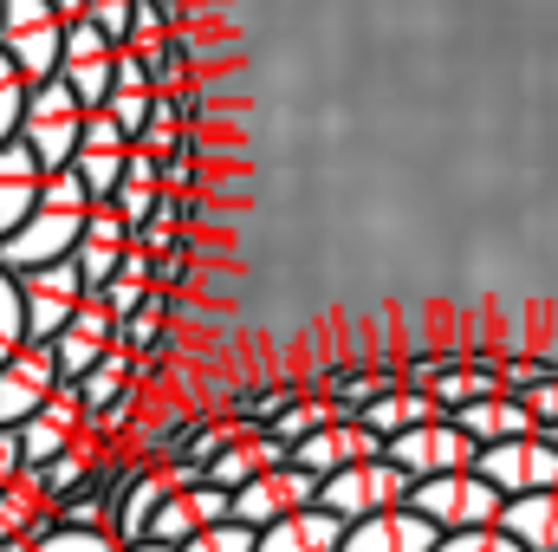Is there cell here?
Listing matches in <instances>:
<instances>
[{"instance_id": "obj_15", "label": "cell", "mask_w": 558, "mask_h": 552, "mask_svg": "<svg viewBox=\"0 0 558 552\" xmlns=\"http://www.w3.org/2000/svg\"><path fill=\"white\" fill-rule=\"evenodd\" d=\"M435 547H441V533L416 507H384L371 520H351V533H344V552H435Z\"/></svg>"}, {"instance_id": "obj_11", "label": "cell", "mask_w": 558, "mask_h": 552, "mask_svg": "<svg viewBox=\"0 0 558 552\" xmlns=\"http://www.w3.org/2000/svg\"><path fill=\"white\" fill-rule=\"evenodd\" d=\"M318 501V475H305V468H267V475H254L247 488H234V520L241 527H254V533H267L274 520L286 514H299V507H312Z\"/></svg>"}, {"instance_id": "obj_18", "label": "cell", "mask_w": 558, "mask_h": 552, "mask_svg": "<svg viewBox=\"0 0 558 552\" xmlns=\"http://www.w3.org/2000/svg\"><path fill=\"white\" fill-rule=\"evenodd\" d=\"M344 520L331 514V507H299V514H286V520H274L267 533H260V552H344Z\"/></svg>"}, {"instance_id": "obj_28", "label": "cell", "mask_w": 558, "mask_h": 552, "mask_svg": "<svg viewBox=\"0 0 558 552\" xmlns=\"http://www.w3.org/2000/svg\"><path fill=\"white\" fill-rule=\"evenodd\" d=\"M175 552H260V533L241 520H221V527H202L195 540H182Z\"/></svg>"}, {"instance_id": "obj_5", "label": "cell", "mask_w": 558, "mask_h": 552, "mask_svg": "<svg viewBox=\"0 0 558 552\" xmlns=\"http://www.w3.org/2000/svg\"><path fill=\"white\" fill-rule=\"evenodd\" d=\"M410 475L390 461V455H371V461H351V468H338L331 481H318V507H331L344 527L351 520H371V514H384V507H410Z\"/></svg>"}, {"instance_id": "obj_9", "label": "cell", "mask_w": 558, "mask_h": 552, "mask_svg": "<svg viewBox=\"0 0 558 552\" xmlns=\"http://www.w3.org/2000/svg\"><path fill=\"white\" fill-rule=\"evenodd\" d=\"M59 79L78 92L85 111H98L118 92V39H105L92 20H72L65 26V65H59Z\"/></svg>"}, {"instance_id": "obj_24", "label": "cell", "mask_w": 558, "mask_h": 552, "mask_svg": "<svg viewBox=\"0 0 558 552\" xmlns=\"http://www.w3.org/2000/svg\"><path fill=\"white\" fill-rule=\"evenodd\" d=\"M254 475H260V455H254V429H241V435H234V442H228V448L208 461V481L234 494V488H247Z\"/></svg>"}, {"instance_id": "obj_21", "label": "cell", "mask_w": 558, "mask_h": 552, "mask_svg": "<svg viewBox=\"0 0 558 552\" xmlns=\"http://www.w3.org/2000/svg\"><path fill=\"white\" fill-rule=\"evenodd\" d=\"M500 527L520 540L526 552H558V488L546 494H520V501H507V514H500Z\"/></svg>"}, {"instance_id": "obj_30", "label": "cell", "mask_w": 558, "mask_h": 552, "mask_svg": "<svg viewBox=\"0 0 558 552\" xmlns=\"http://www.w3.org/2000/svg\"><path fill=\"white\" fill-rule=\"evenodd\" d=\"M105 111H111V118L131 131V143H137L143 124L156 118V92H111V98H105Z\"/></svg>"}, {"instance_id": "obj_20", "label": "cell", "mask_w": 558, "mask_h": 552, "mask_svg": "<svg viewBox=\"0 0 558 552\" xmlns=\"http://www.w3.org/2000/svg\"><path fill=\"white\" fill-rule=\"evenodd\" d=\"M435 416H448L428 391H410V384H390V391H377L371 404H364V422L390 442V435H403V429H416V422H435Z\"/></svg>"}, {"instance_id": "obj_23", "label": "cell", "mask_w": 558, "mask_h": 552, "mask_svg": "<svg viewBox=\"0 0 558 552\" xmlns=\"http://www.w3.org/2000/svg\"><path fill=\"white\" fill-rule=\"evenodd\" d=\"M124 163H131V149H78L72 156V176L92 189V202H111L124 189Z\"/></svg>"}, {"instance_id": "obj_27", "label": "cell", "mask_w": 558, "mask_h": 552, "mask_svg": "<svg viewBox=\"0 0 558 552\" xmlns=\"http://www.w3.org/2000/svg\"><path fill=\"white\" fill-rule=\"evenodd\" d=\"M33 332H26V299H20V274H7L0 267V364L26 345Z\"/></svg>"}, {"instance_id": "obj_26", "label": "cell", "mask_w": 558, "mask_h": 552, "mask_svg": "<svg viewBox=\"0 0 558 552\" xmlns=\"http://www.w3.org/2000/svg\"><path fill=\"white\" fill-rule=\"evenodd\" d=\"M26 72L13 65V52L0 46V143H13L20 137V118H26Z\"/></svg>"}, {"instance_id": "obj_12", "label": "cell", "mask_w": 558, "mask_h": 552, "mask_svg": "<svg viewBox=\"0 0 558 552\" xmlns=\"http://www.w3.org/2000/svg\"><path fill=\"white\" fill-rule=\"evenodd\" d=\"M20 299H26V332H33V338H59V332L72 325V312H78L92 292H85V279H78L72 261H52V267L20 274Z\"/></svg>"}, {"instance_id": "obj_7", "label": "cell", "mask_w": 558, "mask_h": 552, "mask_svg": "<svg viewBox=\"0 0 558 552\" xmlns=\"http://www.w3.org/2000/svg\"><path fill=\"white\" fill-rule=\"evenodd\" d=\"M507 501H520V494H546L558 488V442L539 429V435H513V442H494V448H481V461H474Z\"/></svg>"}, {"instance_id": "obj_31", "label": "cell", "mask_w": 558, "mask_h": 552, "mask_svg": "<svg viewBox=\"0 0 558 552\" xmlns=\"http://www.w3.org/2000/svg\"><path fill=\"white\" fill-rule=\"evenodd\" d=\"M435 552H526L507 527H474V533H441Z\"/></svg>"}, {"instance_id": "obj_3", "label": "cell", "mask_w": 558, "mask_h": 552, "mask_svg": "<svg viewBox=\"0 0 558 552\" xmlns=\"http://www.w3.org/2000/svg\"><path fill=\"white\" fill-rule=\"evenodd\" d=\"M20 143L46 163V176L72 169V156H78V143H85V105H78V92H72L65 79H46V85L26 92Z\"/></svg>"}, {"instance_id": "obj_22", "label": "cell", "mask_w": 558, "mask_h": 552, "mask_svg": "<svg viewBox=\"0 0 558 552\" xmlns=\"http://www.w3.org/2000/svg\"><path fill=\"white\" fill-rule=\"evenodd\" d=\"M72 391L85 397V410H92V416H105L111 404H124V397L137 391V358H131L124 345H111V351L98 358V371H85Z\"/></svg>"}, {"instance_id": "obj_4", "label": "cell", "mask_w": 558, "mask_h": 552, "mask_svg": "<svg viewBox=\"0 0 558 552\" xmlns=\"http://www.w3.org/2000/svg\"><path fill=\"white\" fill-rule=\"evenodd\" d=\"M65 13L52 0H0V46L13 52V65L26 72V85L59 79L65 65Z\"/></svg>"}, {"instance_id": "obj_40", "label": "cell", "mask_w": 558, "mask_h": 552, "mask_svg": "<svg viewBox=\"0 0 558 552\" xmlns=\"http://www.w3.org/2000/svg\"><path fill=\"white\" fill-rule=\"evenodd\" d=\"M546 435H553V442H558V429H546Z\"/></svg>"}, {"instance_id": "obj_13", "label": "cell", "mask_w": 558, "mask_h": 552, "mask_svg": "<svg viewBox=\"0 0 558 552\" xmlns=\"http://www.w3.org/2000/svg\"><path fill=\"white\" fill-rule=\"evenodd\" d=\"M118 345V312L111 305H98V299H85L78 312H72V325L52 338V358H59V377L65 384H78L85 371H98V358Z\"/></svg>"}, {"instance_id": "obj_34", "label": "cell", "mask_w": 558, "mask_h": 552, "mask_svg": "<svg viewBox=\"0 0 558 552\" xmlns=\"http://www.w3.org/2000/svg\"><path fill=\"white\" fill-rule=\"evenodd\" d=\"M520 397H526V410L539 416V429H558V377L533 384V391H520Z\"/></svg>"}, {"instance_id": "obj_14", "label": "cell", "mask_w": 558, "mask_h": 552, "mask_svg": "<svg viewBox=\"0 0 558 552\" xmlns=\"http://www.w3.org/2000/svg\"><path fill=\"white\" fill-rule=\"evenodd\" d=\"M221 520H234V494L215 488V481H202V488H182V494L162 501V514L149 520V540L182 547V540H195L202 527H221Z\"/></svg>"}, {"instance_id": "obj_37", "label": "cell", "mask_w": 558, "mask_h": 552, "mask_svg": "<svg viewBox=\"0 0 558 552\" xmlns=\"http://www.w3.org/2000/svg\"><path fill=\"white\" fill-rule=\"evenodd\" d=\"M189 182H195V149H182V156L162 163V189H189Z\"/></svg>"}, {"instance_id": "obj_17", "label": "cell", "mask_w": 558, "mask_h": 552, "mask_svg": "<svg viewBox=\"0 0 558 552\" xmlns=\"http://www.w3.org/2000/svg\"><path fill=\"white\" fill-rule=\"evenodd\" d=\"M454 422L481 442V448H494V442H513V435H539V416L526 410V397H513V391H494V397H474V404H461Z\"/></svg>"}, {"instance_id": "obj_25", "label": "cell", "mask_w": 558, "mask_h": 552, "mask_svg": "<svg viewBox=\"0 0 558 552\" xmlns=\"http://www.w3.org/2000/svg\"><path fill=\"white\" fill-rule=\"evenodd\" d=\"M118 345H124L131 358H149V351H169V345H175V332H169V319L143 299V312H131V319L118 325Z\"/></svg>"}, {"instance_id": "obj_1", "label": "cell", "mask_w": 558, "mask_h": 552, "mask_svg": "<svg viewBox=\"0 0 558 552\" xmlns=\"http://www.w3.org/2000/svg\"><path fill=\"white\" fill-rule=\"evenodd\" d=\"M85 221H92V189H85L72 169H59V176L46 182L39 208L0 241V267H7V274H33V267L72 261L78 241H85Z\"/></svg>"}, {"instance_id": "obj_10", "label": "cell", "mask_w": 558, "mask_h": 552, "mask_svg": "<svg viewBox=\"0 0 558 552\" xmlns=\"http://www.w3.org/2000/svg\"><path fill=\"white\" fill-rule=\"evenodd\" d=\"M85 429H92V410H85V397H78L72 384H59V391L46 397V410L20 422V455H26V468H46V461L72 455Z\"/></svg>"}, {"instance_id": "obj_6", "label": "cell", "mask_w": 558, "mask_h": 552, "mask_svg": "<svg viewBox=\"0 0 558 552\" xmlns=\"http://www.w3.org/2000/svg\"><path fill=\"white\" fill-rule=\"evenodd\" d=\"M384 455H390L410 481H435V475H461V468H474V461H481V442H474L454 416H435V422H416V429L390 435Z\"/></svg>"}, {"instance_id": "obj_39", "label": "cell", "mask_w": 558, "mask_h": 552, "mask_svg": "<svg viewBox=\"0 0 558 552\" xmlns=\"http://www.w3.org/2000/svg\"><path fill=\"white\" fill-rule=\"evenodd\" d=\"M52 7H59L65 20H85V7H92V0H52Z\"/></svg>"}, {"instance_id": "obj_33", "label": "cell", "mask_w": 558, "mask_h": 552, "mask_svg": "<svg viewBox=\"0 0 558 552\" xmlns=\"http://www.w3.org/2000/svg\"><path fill=\"white\" fill-rule=\"evenodd\" d=\"M92 299H98V305H111V312H118V325H124L131 312H143V299H149V286H143V279H131V274H118L111 286H98Z\"/></svg>"}, {"instance_id": "obj_29", "label": "cell", "mask_w": 558, "mask_h": 552, "mask_svg": "<svg viewBox=\"0 0 558 552\" xmlns=\"http://www.w3.org/2000/svg\"><path fill=\"white\" fill-rule=\"evenodd\" d=\"M33 552H118V533L111 527H52Z\"/></svg>"}, {"instance_id": "obj_36", "label": "cell", "mask_w": 558, "mask_h": 552, "mask_svg": "<svg viewBox=\"0 0 558 552\" xmlns=\"http://www.w3.org/2000/svg\"><path fill=\"white\" fill-rule=\"evenodd\" d=\"M20 468H26V455H20V429H7V422H0V488H7V481H20Z\"/></svg>"}, {"instance_id": "obj_38", "label": "cell", "mask_w": 558, "mask_h": 552, "mask_svg": "<svg viewBox=\"0 0 558 552\" xmlns=\"http://www.w3.org/2000/svg\"><path fill=\"white\" fill-rule=\"evenodd\" d=\"M118 552H175V547H162V540H124Z\"/></svg>"}, {"instance_id": "obj_2", "label": "cell", "mask_w": 558, "mask_h": 552, "mask_svg": "<svg viewBox=\"0 0 558 552\" xmlns=\"http://www.w3.org/2000/svg\"><path fill=\"white\" fill-rule=\"evenodd\" d=\"M410 507L422 520H435V533H474V527H500L507 514V494L481 475V468H461V475H435L410 488Z\"/></svg>"}, {"instance_id": "obj_19", "label": "cell", "mask_w": 558, "mask_h": 552, "mask_svg": "<svg viewBox=\"0 0 558 552\" xmlns=\"http://www.w3.org/2000/svg\"><path fill=\"white\" fill-rule=\"evenodd\" d=\"M169 494H175V488H169V475H162L156 461L124 481V494H118V547H124V540H149V520L162 514Z\"/></svg>"}, {"instance_id": "obj_16", "label": "cell", "mask_w": 558, "mask_h": 552, "mask_svg": "<svg viewBox=\"0 0 558 552\" xmlns=\"http://www.w3.org/2000/svg\"><path fill=\"white\" fill-rule=\"evenodd\" d=\"M46 182H52V176H46V163H39L26 143H20V137L0 143V241H7L33 208H39Z\"/></svg>"}, {"instance_id": "obj_32", "label": "cell", "mask_w": 558, "mask_h": 552, "mask_svg": "<svg viewBox=\"0 0 558 552\" xmlns=\"http://www.w3.org/2000/svg\"><path fill=\"white\" fill-rule=\"evenodd\" d=\"M111 202H118V215H124V221H131V235H137V228H149V221H156V208H162V189H137V182H124Z\"/></svg>"}, {"instance_id": "obj_35", "label": "cell", "mask_w": 558, "mask_h": 552, "mask_svg": "<svg viewBox=\"0 0 558 552\" xmlns=\"http://www.w3.org/2000/svg\"><path fill=\"white\" fill-rule=\"evenodd\" d=\"M124 182H137V189H162V163L131 143V163H124Z\"/></svg>"}, {"instance_id": "obj_8", "label": "cell", "mask_w": 558, "mask_h": 552, "mask_svg": "<svg viewBox=\"0 0 558 552\" xmlns=\"http://www.w3.org/2000/svg\"><path fill=\"white\" fill-rule=\"evenodd\" d=\"M59 358H52V338H26L7 364H0V422L20 429L26 416L46 410V397L59 391Z\"/></svg>"}]
</instances>
